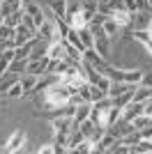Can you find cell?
Wrapping results in <instances>:
<instances>
[{
	"label": "cell",
	"instance_id": "cell-39",
	"mask_svg": "<svg viewBox=\"0 0 152 154\" xmlns=\"http://www.w3.org/2000/svg\"><path fill=\"white\" fill-rule=\"evenodd\" d=\"M143 46H145L147 51H150V55H152V39H150V42H145V44H143Z\"/></svg>",
	"mask_w": 152,
	"mask_h": 154
},
{
	"label": "cell",
	"instance_id": "cell-8",
	"mask_svg": "<svg viewBox=\"0 0 152 154\" xmlns=\"http://www.w3.org/2000/svg\"><path fill=\"white\" fill-rule=\"evenodd\" d=\"M83 60H85V62H90L92 67H97V69L106 67V58H101L99 53H97V48H95V46H92V48H85V51H83Z\"/></svg>",
	"mask_w": 152,
	"mask_h": 154
},
{
	"label": "cell",
	"instance_id": "cell-35",
	"mask_svg": "<svg viewBox=\"0 0 152 154\" xmlns=\"http://www.w3.org/2000/svg\"><path fill=\"white\" fill-rule=\"evenodd\" d=\"M125 7H127V12H129V14L138 12V0H125Z\"/></svg>",
	"mask_w": 152,
	"mask_h": 154
},
{
	"label": "cell",
	"instance_id": "cell-33",
	"mask_svg": "<svg viewBox=\"0 0 152 154\" xmlns=\"http://www.w3.org/2000/svg\"><path fill=\"white\" fill-rule=\"evenodd\" d=\"M108 7H111V12H127L125 0H108Z\"/></svg>",
	"mask_w": 152,
	"mask_h": 154
},
{
	"label": "cell",
	"instance_id": "cell-23",
	"mask_svg": "<svg viewBox=\"0 0 152 154\" xmlns=\"http://www.w3.org/2000/svg\"><path fill=\"white\" fill-rule=\"evenodd\" d=\"M53 26H55V39H65L67 32H69V26L65 19H53Z\"/></svg>",
	"mask_w": 152,
	"mask_h": 154
},
{
	"label": "cell",
	"instance_id": "cell-37",
	"mask_svg": "<svg viewBox=\"0 0 152 154\" xmlns=\"http://www.w3.org/2000/svg\"><path fill=\"white\" fill-rule=\"evenodd\" d=\"M37 152L39 154H55V145H42Z\"/></svg>",
	"mask_w": 152,
	"mask_h": 154
},
{
	"label": "cell",
	"instance_id": "cell-20",
	"mask_svg": "<svg viewBox=\"0 0 152 154\" xmlns=\"http://www.w3.org/2000/svg\"><path fill=\"white\" fill-rule=\"evenodd\" d=\"M101 26H104V32H106V35H108V37H111V39H113L115 35H120V30H122V28L118 26V23H115V21L111 19V16H106Z\"/></svg>",
	"mask_w": 152,
	"mask_h": 154
},
{
	"label": "cell",
	"instance_id": "cell-3",
	"mask_svg": "<svg viewBox=\"0 0 152 154\" xmlns=\"http://www.w3.org/2000/svg\"><path fill=\"white\" fill-rule=\"evenodd\" d=\"M32 39H35V32H32L30 28H25L23 23L14 28V44L16 46H23V44H28V42H32Z\"/></svg>",
	"mask_w": 152,
	"mask_h": 154
},
{
	"label": "cell",
	"instance_id": "cell-17",
	"mask_svg": "<svg viewBox=\"0 0 152 154\" xmlns=\"http://www.w3.org/2000/svg\"><path fill=\"white\" fill-rule=\"evenodd\" d=\"M134 90H136V85H134L131 90H127V92H122V94H118V97H111V99H113V106L125 108L129 101H134Z\"/></svg>",
	"mask_w": 152,
	"mask_h": 154
},
{
	"label": "cell",
	"instance_id": "cell-34",
	"mask_svg": "<svg viewBox=\"0 0 152 154\" xmlns=\"http://www.w3.org/2000/svg\"><path fill=\"white\" fill-rule=\"evenodd\" d=\"M138 136L143 138V140H150V138H152V124H147V127L138 129Z\"/></svg>",
	"mask_w": 152,
	"mask_h": 154
},
{
	"label": "cell",
	"instance_id": "cell-5",
	"mask_svg": "<svg viewBox=\"0 0 152 154\" xmlns=\"http://www.w3.org/2000/svg\"><path fill=\"white\" fill-rule=\"evenodd\" d=\"M37 39H42V42H53V39H55V26H53V19L44 21V23L37 28Z\"/></svg>",
	"mask_w": 152,
	"mask_h": 154
},
{
	"label": "cell",
	"instance_id": "cell-30",
	"mask_svg": "<svg viewBox=\"0 0 152 154\" xmlns=\"http://www.w3.org/2000/svg\"><path fill=\"white\" fill-rule=\"evenodd\" d=\"M92 106H95L97 110H108V108H111V106H113V99H111V97H104V99H99V101H95V103H92Z\"/></svg>",
	"mask_w": 152,
	"mask_h": 154
},
{
	"label": "cell",
	"instance_id": "cell-10",
	"mask_svg": "<svg viewBox=\"0 0 152 154\" xmlns=\"http://www.w3.org/2000/svg\"><path fill=\"white\" fill-rule=\"evenodd\" d=\"M90 113H92V103H88V101L78 103V106H76V110H74V127H78L83 120H88Z\"/></svg>",
	"mask_w": 152,
	"mask_h": 154
},
{
	"label": "cell",
	"instance_id": "cell-18",
	"mask_svg": "<svg viewBox=\"0 0 152 154\" xmlns=\"http://www.w3.org/2000/svg\"><path fill=\"white\" fill-rule=\"evenodd\" d=\"M131 88H134V85L125 83V81H111V88H108V97H118V94H122V92L131 90Z\"/></svg>",
	"mask_w": 152,
	"mask_h": 154
},
{
	"label": "cell",
	"instance_id": "cell-4",
	"mask_svg": "<svg viewBox=\"0 0 152 154\" xmlns=\"http://www.w3.org/2000/svg\"><path fill=\"white\" fill-rule=\"evenodd\" d=\"M46 55H49V60H65V58H67L65 44L60 42V39H53V42H49V51H46Z\"/></svg>",
	"mask_w": 152,
	"mask_h": 154
},
{
	"label": "cell",
	"instance_id": "cell-19",
	"mask_svg": "<svg viewBox=\"0 0 152 154\" xmlns=\"http://www.w3.org/2000/svg\"><path fill=\"white\" fill-rule=\"evenodd\" d=\"M152 99V88H145V85H136V90H134V101H147Z\"/></svg>",
	"mask_w": 152,
	"mask_h": 154
},
{
	"label": "cell",
	"instance_id": "cell-36",
	"mask_svg": "<svg viewBox=\"0 0 152 154\" xmlns=\"http://www.w3.org/2000/svg\"><path fill=\"white\" fill-rule=\"evenodd\" d=\"M141 85H145V88H152V71H150V74H145V71H143V78H141Z\"/></svg>",
	"mask_w": 152,
	"mask_h": 154
},
{
	"label": "cell",
	"instance_id": "cell-38",
	"mask_svg": "<svg viewBox=\"0 0 152 154\" xmlns=\"http://www.w3.org/2000/svg\"><path fill=\"white\" fill-rule=\"evenodd\" d=\"M143 113H145L147 117H152V99H147V101H143Z\"/></svg>",
	"mask_w": 152,
	"mask_h": 154
},
{
	"label": "cell",
	"instance_id": "cell-24",
	"mask_svg": "<svg viewBox=\"0 0 152 154\" xmlns=\"http://www.w3.org/2000/svg\"><path fill=\"white\" fill-rule=\"evenodd\" d=\"M25 69H28V60L14 58L12 62H9V69H7V71H12V74H25Z\"/></svg>",
	"mask_w": 152,
	"mask_h": 154
},
{
	"label": "cell",
	"instance_id": "cell-43",
	"mask_svg": "<svg viewBox=\"0 0 152 154\" xmlns=\"http://www.w3.org/2000/svg\"><path fill=\"white\" fill-rule=\"evenodd\" d=\"M150 140H152V138H150Z\"/></svg>",
	"mask_w": 152,
	"mask_h": 154
},
{
	"label": "cell",
	"instance_id": "cell-21",
	"mask_svg": "<svg viewBox=\"0 0 152 154\" xmlns=\"http://www.w3.org/2000/svg\"><path fill=\"white\" fill-rule=\"evenodd\" d=\"M78 37H81V42H83L85 48H92V46H95V35H92V30H90L88 26L78 30Z\"/></svg>",
	"mask_w": 152,
	"mask_h": 154
},
{
	"label": "cell",
	"instance_id": "cell-1",
	"mask_svg": "<svg viewBox=\"0 0 152 154\" xmlns=\"http://www.w3.org/2000/svg\"><path fill=\"white\" fill-rule=\"evenodd\" d=\"M129 19H131V30H147V23H150V19H152V12L147 9V12H134V14H129Z\"/></svg>",
	"mask_w": 152,
	"mask_h": 154
},
{
	"label": "cell",
	"instance_id": "cell-28",
	"mask_svg": "<svg viewBox=\"0 0 152 154\" xmlns=\"http://www.w3.org/2000/svg\"><path fill=\"white\" fill-rule=\"evenodd\" d=\"M76 152H81V154L95 152V143L90 140V138H85V140H83V143H78V145H76Z\"/></svg>",
	"mask_w": 152,
	"mask_h": 154
},
{
	"label": "cell",
	"instance_id": "cell-31",
	"mask_svg": "<svg viewBox=\"0 0 152 154\" xmlns=\"http://www.w3.org/2000/svg\"><path fill=\"white\" fill-rule=\"evenodd\" d=\"M90 94H92V103L99 101V99H104V97H108L106 90H101V88H97V85H90Z\"/></svg>",
	"mask_w": 152,
	"mask_h": 154
},
{
	"label": "cell",
	"instance_id": "cell-27",
	"mask_svg": "<svg viewBox=\"0 0 152 154\" xmlns=\"http://www.w3.org/2000/svg\"><path fill=\"white\" fill-rule=\"evenodd\" d=\"M131 124H134V129L138 131V129H143V127H147V124H152V117H147L145 113H141L138 117H134V120H131Z\"/></svg>",
	"mask_w": 152,
	"mask_h": 154
},
{
	"label": "cell",
	"instance_id": "cell-14",
	"mask_svg": "<svg viewBox=\"0 0 152 154\" xmlns=\"http://www.w3.org/2000/svg\"><path fill=\"white\" fill-rule=\"evenodd\" d=\"M19 9H23V0H2V2H0L2 16H9V14L19 12Z\"/></svg>",
	"mask_w": 152,
	"mask_h": 154
},
{
	"label": "cell",
	"instance_id": "cell-9",
	"mask_svg": "<svg viewBox=\"0 0 152 154\" xmlns=\"http://www.w3.org/2000/svg\"><path fill=\"white\" fill-rule=\"evenodd\" d=\"M46 67H49V55H44V58H39V60H28V69H25V71L37 74V76H44Z\"/></svg>",
	"mask_w": 152,
	"mask_h": 154
},
{
	"label": "cell",
	"instance_id": "cell-7",
	"mask_svg": "<svg viewBox=\"0 0 152 154\" xmlns=\"http://www.w3.org/2000/svg\"><path fill=\"white\" fill-rule=\"evenodd\" d=\"M141 113H143V103H141V101H129L125 108H122V117H120V120L131 122L134 117H138Z\"/></svg>",
	"mask_w": 152,
	"mask_h": 154
},
{
	"label": "cell",
	"instance_id": "cell-40",
	"mask_svg": "<svg viewBox=\"0 0 152 154\" xmlns=\"http://www.w3.org/2000/svg\"><path fill=\"white\" fill-rule=\"evenodd\" d=\"M2 23H5V16H2V12H0V26H2Z\"/></svg>",
	"mask_w": 152,
	"mask_h": 154
},
{
	"label": "cell",
	"instance_id": "cell-2",
	"mask_svg": "<svg viewBox=\"0 0 152 154\" xmlns=\"http://www.w3.org/2000/svg\"><path fill=\"white\" fill-rule=\"evenodd\" d=\"M71 129H74V115H65V113H58L53 117V131H67L69 134Z\"/></svg>",
	"mask_w": 152,
	"mask_h": 154
},
{
	"label": "cell",
	"instance_id": "cell-41",
	"mask_svg": "<svg viewBox=\"0 0 152 154\" xmlns=\"http://www.w3.org/2000/svg\"><path fill=\"white\" fill-rule=\"evenodd\" d=\"M147 30H150V32H152V19H150V23H147Z\"/></svg>",
	"mask_w": 152,
	"mask_h": 154
},
{
	"label": "cell",
	"instance_id": "cell-11",
	"mask_svg": "<svg viewBox=\"0 0 152 154\" xmlns=\"http://www.w3.org/2000/svg\"><path fill=\"white\" fill-rule=\"evenodd\" d=\"M23 143H25V134L23 131H14V134L9 136L7 145H5V152H19Z\"/></svg>",
	"mask_w": 152,
	"mask_h": 154
},
{
	"label": "cell",
	"instance_id": "cell-42",
	"mask_svg": "<svg viewBox=\"0 0 152 154\" xmlns=\"http://www.w3.org/2000/svg\"><path fill=\"white\" fill-rule=\"evenodd\" d=\"M97 2H106V0H97Z\"/></svg>",
	"mask_w": 152,
	"mask_h": 154
},
{
	"label": "cell",
	"instance_id": "cell-32",
	"mask_svg": "<svg viewBox=\"0 0 152 154\" xmlns=\"http://www.w3.org/2000/svg\"><path fill=\"white\" fill-rule=\"evenodd\" d=\"M21 94H25L23 92V88H21V81H16V83L9 88V90L5 92V97H21Z\"/></svg>",
	"mask_w": 152,
	"mask_h": 154
},
{
	"label": "cell",
	"instance_id": "cell-6",
	"mask_svg": "<svg viewBox=\"0 0 152 154\" xmlns=\"http://www.w3.org/2000/svg\"><path fill=\"white\" fill-rule=\"evenodd\" d=\"M23 9H25V14H30V16H32V21H35V26H37V28L46 21L44 9H42L39 5H35V2H23Z\"/></svg>",
	"mask_w": 152,
	"mask_h": 154
},
{
	"label": "cell",
	"instance_id": "cell-22",
	"mask_svg": "<svg viewBox=\"0 0 152 154\" xmlns=\"http://www.w3.org/2000/svg\"><path fill=\"white\" fill-rule=\"evenodd\" d=\"M67 42H69L71 46H74V48H78V51H85V46H83V42H81V37H78V30H74V28H69V32H67Z\"/></svg>",
	"mask_w": 152,
	"mask_h": 154
},
{
	"label": "cell",
	"instance_id": "cell-15",
	"mask_svg": "<svg viewBox=\"0 0 152 154\" xmlns=\"http://www.w3.org/2000/svg\"><path fill=\"white\" fill-rule=\"evenodd\" d=\"M19 81H21V88H23V92L28 94V92H32V90H35V85H37L39 76H37V74H30V71H25V74L19 78Z\"/></svg>",
	"mask_w": 152,
	"mask_h": 154
},
{
	"label": "cell",
	"instance_id": "cell-25",
	"mask_svg": "<svg viewBox=\"0 0 152 154\" xmlns=\"http://www.w3.org/2000/svg\"><path fill=\"white\" fill-rule=\"evenodd\" d=\"M131 149H134V154H147V152H152V140H143L141 138Z\"/></svg>",
	"mask_w": 152,
	"mask_h": 154
},
{
	"label": "cell",
	"instance_id": "cell-13",
	"mask_svg": "<svg viewBox=\"0 0 152 154\" xmlns=\"http://www.w3.org/2000/svg\"><path fill=\"white\" fill-rule=\"evenodd\" d=\"M108 44H111V37H108L106 32L95 35V48H97V53H99L101 58H108Z\"/></svg>",
	"mask_w": 152,
	"mask_h": 154
},
{
	"label": "cell",
	"instance_id": "cell-29",
	"mask_svg": "<svg viewBox=\"0 0 152 154\" xmlns=\"http://www.w3.org/2000/svg\"><path fill=\"white\" fill-rule=\"evenodd\" d=\"M7 39H14V28L2 23V26H0V42H7Z\"/></svg>",
	"mask_w": 152,
	"mask_h": 154
},
{
	"label": "cell",
	"instance_id": "cell-26",
	"mask_svg": "<svg viewBox=\"0 0 152 154\" xmlns=\"http://www.w3.org/2000/svg\"><path fill=\"white\" fill-rule=\"evenodd\" d=\"M21 21H23V9H19V12H14V14H9V16H5V23H7L9 28L21 26Z\"/></svg>",
	"mask_w": 152,
	"mask_h": 154
},
{
	"label": "cell",
	"instance_id": "cell-16",
	"mask_svg": "<svg viewBox=\"0 0 152 154\" xmlns=\"http://www.w3.org/2000/svg\"><path fill=\"white\" fill-rule=\"evenodd\" d=\"M67 5H69V0H51L53 19H65V14H67Z\"/></svg>",
	"mask_w": 152,
	"mask_h": 154
},
{
	"label": "cell",
	"instance_id": "cell-12",
	"mask_svg": "<svg viewBox=\"0 0 152 154\" xmlns=\"http://www.w3.org/2000/svg\"><path fill=\"white\" fill-rule=\"evenodd\" d=\"M120 78L129 85H141V78H143V71L141 69H120Z\"/></svg>",
	"mask_w": 152,
	"mask_h": 154
}]
</instances>
